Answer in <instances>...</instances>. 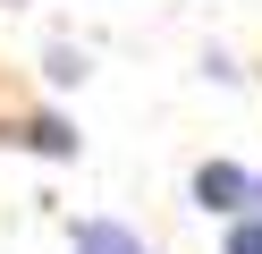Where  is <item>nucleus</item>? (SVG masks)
<instances>
[{"mask_svg": "<svg viewBox=\"0 0 262 254\" xmlns=\"http://www.w3.org/2000/svg\"><path fill=\"white\" fill-rule=\"evenodd\" d=\"M127 254H144V246H127Z\"/></svg>", "mask_w": 262, "mask_h": 254, "instance_id": "6", "label": "nucleus"}, {"mask_svg": "<svg viewBox=\"0 0 262 254\" xmlns=\"http://www.w3.org/2000/svg\"><path fill=\"white\" fill-rule=\"evenodd\" d=\"M254 203H262V186H254Z\"/></svg>", "mask_w": 262, "mask_h": 254, "instance_id": "5", "label": "nucleus"}, {"mask_svg": "<svg viewBox=\"0 0 262 254\" xmlns=\"http://www.w3.org/2000/svg\"><path fill=\"white\" fill-rule=\"evenodd\" d=\"M228 254H262V220H245V229L228 237Z\"/></svg>", "mask_w": 262, "mask_h": 254, "instance_id": "4", "label": "nucleus"}, {"mask_svg": "<svg viewBox=\"0 0 262 254\" xmlns=\"http://www.w3.org/2000/svg\"><path fill=\"white\" fill-rule=\"evenodd\" d=\"M245 195H254V178H245L237 161H203L194 169V203H203V212H237Z\"/></svg>", "mask_w": 262, "mask_h": 254, "instance_id": "1", "label": "nucleus"}, {"mask_svg": "<svg viewBox=\"0 0 262 254\" xmlns=\"http://www.w3.org/2000/svg\"><path fill=\"white\" fill-rule=\"evenodd\" d=\"M136 237L127 229H110V220H93V229H76V254H127Z\"/></svg>", "mask_w": 262, "mask_h": 254, "instance_id": "2", "label": "nucleus"}, {"mask_svg": "<svg viewBox=\"0 0 262 254\" xmlns=\"http://www.w3.org/2000/svg\"><path fill=\"white\" fill-rule=\"evenodd\" d=\"M26 144H34V152H76V135L59 127V119H34V127H26Z\"/></svg>", "mask_w": 262, "mask_h": 254, "instance_id": "3", "label": "nucleus"}]
</instances>
